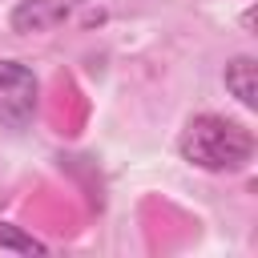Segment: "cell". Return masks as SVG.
I'll return each mask as SVG.
<instances>
[{
  "instance_id": "6da1fadb",
  "label": "cell",
  "mask_w": 258,
  "mask_h": 258,
  "mask_svg": "<svg viewBox=\"0 0 258 258\" xmlns=\"http://www.w3.org/2000/svg\"><path fill=\"white\" fill-rule=\"evenodd\" d=\"M177 153L206 173H238L254 157V137H250V129H242L230 117L198 113L185 121V129L177 137Z\"/></svg>"
},
{
  "instance_id": "7a4b0ae2",
  "label": "cell",
  "mask_w": 258,
  "mask_h": 258,
  "mask_svg": "<svg viewBox=\"0 0 258 258\" xmlns=\"http://www.w3.org/2000/svg\"><path fill=\"white\" fill-rule=\"evenodd\" d=\"M36 113V77L20 60L0 56V121L8 129H24Z\"/></svg>"
},
{
  "instance_id": "3957f363",
  "label": "cell",
  "mask_w": 258,
  "mask_h": 258,
  "mask_svg": "<svg viewBox=\"0 0 258 258\" xmlns=\"http://www.w3.org/2000/svg\"><path fill=\"white\" fill-rule=\"evenodd\" d=\"M69 8H73L69 0H20L12 8L8 24H12V32H48V28L64 24Z\"/></svg>"
},
{
  "instance_id": "277c9868",
  "label": "cell",
  "mask_w": 258,
  "mask_h": 258,
  "mask_svg": "<svg viewBox=\"0 0 258 258\" xmlns=\"http://www.w3.org/2000/svg\"><path fill=\"white\" fill-rule=\"evenodd\" d=\"M226 89L246 109H258V64H254V56H234L226 64Z\"/></svg>"
},
{
  "instance_id": "5b68a950",
  "label": "cell",
  "mask_w": 258,
  "mask_h": 258,
  "mask_svg": "<svg viewBox=\"0 0 258 258\" xmlns=\"http://www.w3.org/2000/svg\"><path fill=\"white\" fill-rule=\"evenodd\" d=\"M0 250H16V254H44V242L24 234L20 226H8L0 222Z\"/></svg>"
}]
</instances>
